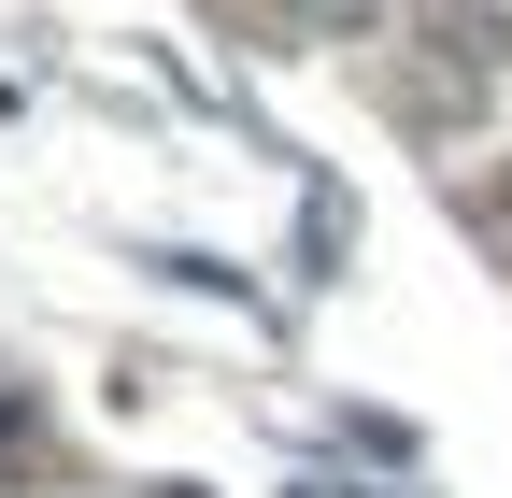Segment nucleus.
Wrapping results in <instances>:
<instances>
[{"mask_svg":"<svg viewBox=\"0 0 512 498\" xmlns=\"http://www.w3.org/2000/svg\"><path fill=\"white\" fill-rule=\"evenodd\" d=\"M498 72H512V15H498V0H427V15H413V114H427V129L484 114Z\"/></svg>","mask_w":512,"mask_h":498,"instance_id":"obj_1","label":"nucleus"},{"mask_svg":"<svg viewBox=\"0 0 512 498\" xmlns=\"http://www.w3.org/2000/svg\"><path fill=\"white\" fill-rule=\"evenodd\" d=\"M285 15H313V29H370L384 0H285Z\"/></svg>","mask_w":512,"mask_h":498,"instance_id":"obj_2","label":"nucleus"}]
</instances>
